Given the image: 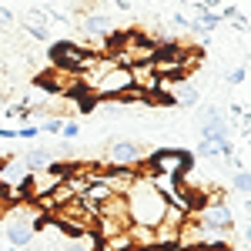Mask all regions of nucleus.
Returning a JSON list of instances; mask_svg holds the SVG:
<instances>
[{
    "instance_id": "f257e3e1",
    "label": "nucleus",
    "mask_w": 251,
    "mask_h": 251,
    "mask_svg": "<svg viewBox=\"0 0 251 251\" xmlns=\"http://www.w3.org/2000/svg\"><path fill=\"white\" fill-rule=\"evenodd\" d=\"M124 208H127V218H131V225H144V228H154L157 221L164 218V208H168V201L161 198L154 184H151V177H144V174H137L134 181H131V188L124 191Z\"/></svg>"
},
{
    "instance_id": "f03ea898",
    "label": "nucleus",
    "mask_w": 251,
    "mask_h": 251,
    "mask_svg": "<svg viewBox=\"0 0 251 251\" xmlns=\"http://www.w3.org/2000/svg\"><path fill=\"white\" fill-rule=\"evenodd\" d=\"M194 164V154L191 151H184V148H161V151H154V154H148V161L144 164H137L144 177H151V174H171V177H184V174L191 171Z\"/></svg>"
},
{
    "instance_id": "7ed1b4c3",
    "label": "nucleus",
    "mask_w": 251,
    "mask_h": 251,
    "mask_svg": "<svg viewBox=\"0 0 251 251\" xmlns=\"http://www.w3.org/2000/svg\"><path fill=\"white\" fill-rule=\"evenodd\" d=\"M91 94L94 100H131L141 91H134V80H131V71L124 64H114L111 71H104L100 77L91 84Z\"/></svg>"
},
{
    "instance_id": "20e7f679",
    "label": "nucleus",
    "mask_w": 251,
    "mask_h": 251,
    "mask_svg": "<svg viewBox=\"0 0 251 251\" xmlns=\"http://www.w3.org/2000/svg\"><path fill=\"white\" fill-rule=\"evenodd\" d=\"M3 234L14 248H24L37 238V208H27V204H17L10 208L7 218H3Z\"/></svg>"
},
{
    "instance_id": "39448f33",
    "label": "nucleus",
    "mask_w": 251,
    "mask_h": 251,
    "mask_svg": "<svg viewBox=\"0 0 251 251\" xmlns=\"http://www.w3.org/2000/svg\"><path fill=\"white\" fill-rule=\"evenodd\" d=\"M94 50L91 47H80V44H74V40H60V44H54L50 47V60L57 64V71H67V74H84L91 64H94Z\"/></svg>"
},
{
    "instance_id": "423d86ee",
    "label": "nucleus",
    "mask_w": 251,
    "mask_h": 251,
    "mask_svg": "<svg viewBox=\"0 0 251 251\" xmlns=\"http://www.w3.org/2000/svg\"><path fill=\"white\" fill-rule=\"evenodd\" d=\"M148 161V148L137 141H111L104 148V164L107 168H137Z\"/></svg>"
},
{
    "instance_id": "0eeeda50",
    "label": "nucleus",
    "mask_w": 251,
    "mask_h": 251,
    "mask_svg": "<svg viewBox=\"0 0 251 251\" xmlns=\"http://www.w3.org/2000/svg\"><path fill=\"white\" fill-rule=\"evenodd\" d=\"M231 127H228V117L218 104H208L204 107V117H201V141H231Z\"/></svg>"
},
{
    "instance_id": "6e6552de",
    "label": "nucleus",
    "mask_w": 251,
    "mask_h": 251,
    "mask_svg": "<svg viewBox=\"0 0 251 251\" xmlns=\"http://www.w3.org/2000/svg\"><path fill=\"white\" fill-rule=\"evenodd\" d=\"M80 27H84V34L94 40H107L114 34V17L111 14H104V10H87L84 17H80Z\"/></svg>"
},
{
    "instance_id": "1a4fd4ad",
    "label": "nucleus",
    "mask_w": 251,
    "mask_h": 251,
    "mask_svg": "<svg viewBox=\"0 0 251 251\" xmlns=\"http://www.w3.org/2000/svg\"><path fill=\"white\" fill-rule=\"evenodd\" d=\"M24 161V168L27 171H44V168H50L54 164V154L50 151H44V148H34V151H27V154L20 157Z\"/></svg>"
},
{
    "instance_id": "9d476101",
    "label": "nucleus",
    "mask_w": 251,
    "mask_h": 251,
    "mask_svg": "<svg viewBox=\"0 0 251 251\" xmlns=\"http://www.w3.org/2000/svg\"><path fill=\"white\" fill-rule=\"evenodd\" d=\"M231 184H234V191H241V194H251V171L248 168H238L231 177Z\"/></svg>"
},
{
    "instance_id": "9b49d317",
    "label": "nucleus",
    "mask_w": 251,
    "mask_h": 251,
    "mask_svg": "<svg viewBox=\"0 0 251 251\" xmlns=\"http://www.w3.org/2000/svg\"><path fill=\"white\" fill-rule=\"evenodd\" d=\"M67 251H97V234H91V231L80 234V238H77V241H74Z\"/></svg>"
},
{
    "instance_id": "f8f14e48",
    "label": "nucleus",
    "mask_w": 251,
    "mask_h": 251,
    "mask_svg": "<svg viewBox=\"0 0 251 251\" xmlns=\"http://www.w3.org/2000/svg\"><path fill=\"white\" fill-rule=\"evenodd\" d=\"M245 74H248V67H245V64H238V67H228V71H225V84L238 87V84H245Z\"/></svg>"
},
{
    "instance_id": "ddd939ff",
    "label": "nucleus",
    "mask_w": 251,
    "mask_h": 251,
    "mask_svg": "<svg viewBox=\"0 0 251 251\" xmlns=\"http://www.w3.org/2000/svg\"><path fill=\"white\" fill-rule=\"evenodd\" d=\"M60 134L67 137V141H74V137L80 134V124H77V121H67V124H64V127H60Z\"/></svg>"
},
{
    "instance_id": "4468645a",
    "label": "nucleus",
    "mask_w": 251,
    "mask_h": 251,
    "mask_svg": "<svg viewBox=\"0 0 251 251\" xmlns=\"http://www.w3.org/2000/svg\"><path fill=\"white\" fill-rule=\"evenodd\" d=\"M60 127H64V117H50V121H44V131H47V134H60Z\"/></svg>"
},
{
    "instance_id": "2eb2a0df",
    "label": "nucleus",
    "mask_w": 251,
    "mask_h": 251,
    "mask_svg": "<svg viewBox=\"0 0 251 251\" xmlns=\"http://www.w3.org/2000/svg\"><path fill=\"white\" fill-rule=\"evenodd\" d=\"M37 134H40L37 124H24V127L17 131V137H27V141H30V137H37Z\"/></svg>"
},
{
    "instance_id": "dca6fc26",
    "label": "nucleus",
    "mask_w": 251,
    "mask_h": 251,
    "mask_svg": "<svg viewBox=\"0 0 251 251\" xmlns=\"http://www.w3.org/2000/svg\"><path fill=\"white\" fill-rule=\"evenodd\" d=\"M10 24H14V14H10L7 7H0V30H3V27H10Z\"/></svg>"
},
{
    "instance_id": "f3484780",
    "label": "nucleus",
    "mask_w": 251,
    "mask_h": 251,
    "mask_svg": "<svg viewBox=\"0 0 251 251\" xmlns=\"http://www.w3.org/2000/svg\"><path fill=\"white\" fill-rule=\"evenodd\" d=\"M241 234H245V241H251V221L245 225V231H241Z\"/></svg>"
},
{
    "instance_id": "a211bd4d",
    "label": "nucleus",
    "mask_w": 251,
    "mask_h": 251,
    "mask_svg": "<svg viewBox=\"0 0 251 251\" xmlns=\"http://www.w3.org/2000/svg\"><path fill=\"white\" fill-rule=\"evenodd\" d=\"M245 214L251 218V198H245Z\"/></svg>"
},
{
    "instance_id": "6ab92c4d",
    "label": "nucleus",
    "mask_w": 251,
    "mask_h": 251,
    "mask_svg": "<svg viewBox=\"0 0 251 251\" xmlns=\"http://www.w3.org/2000/svg\"><path fill=\"white\" fill-rule=\"evenodd\" d=\"M10 251H24V248H10Z\"/></svg>"
}]
</instances>
